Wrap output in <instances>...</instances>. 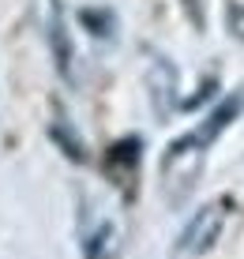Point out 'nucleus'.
<instances>
[{
	"mask_svg": "<svg viewBox=\"0 0 244 259\" xmlns=\"http://www.w3.org/2000/svg\"><path fill=\"white\" fill-rule=\"evenodd\" d=\"M211 136L203 128L188 132V136L173 139L161 154V192L173 203H180L184 195H192V188L199 184L203 165H207V147H211Z\"/></svg>",
	"mask_w": 244,
	"mask_h": 259,
	"instance_id": "f257e3e1",
	"label": "nucleus"
},
{
	"mask_svg": "<svg viewBox=\"0 0 244 259\" xmlns=\"http://www.w3.org/2000/svg\"><path fill=\"white\" fill-rule=\"evenodd\" d=\"M229 214H233V199H229V195H218V199L203 203V207L188 218V226L180 229V237H177V255H180V259L207 255V252L222 240Z\"/></svg>",
	"mask_w": 244,
	"mask_h": 259,
	"instance_id": "f03ea898",
	"label": "nucleus"
},
{
	"mask_svg": "<svg viewBox=\"0 0 244 259\" xmlns=\"http://www.w3.org/2000/svg\"><path fill=\"white\" fill-rule=\"evenodd\" d=\"M83 259H124V240L113 222L94 226L83 240Z\"/></svg>",
	"mask_w": 244,
	"mask_h": 259,
	"instance_id": "7ed1b4c3",
	"label": "nucleus"
},
{
	"mask_svg": "<svg viewBox=\"0 0 244 259\" xmlns=\"http://www.w3.org/2000/svg\"><path fill=\"white\" fill-rule=\"evenodd\" d=\"M173 94H177V71L166 60H154L150 64V98H154L158 117H166V102L161 98H169V105H173Z\"/></svg>",
	"mask_w": 244,
	"mask_h": 259,
	"instance_id": "20e7f679",
	"label": "nucleus"
},
{
	"mask_svg": "<svg viewBox=\"0 0 244 259\" xmlns=\"http://www.w3.org/2000/svg\"><path fill=\"white\" fill-rule=\"evenodd\" d=\"M225 23H229V34H233V38L244 41V4L229 0V4H225Z\"/></svg>",
	"mask_w": 244,
	"mask_h": 259,
	"instance_id": "39448f33",
	"label": "nucleus"
},
{
	"mask_svg": "<svg viewBox=\"0 0 244 259\" xmlns=\"http://www.w3.org/2000/svg\"><path fill=\"white\" fill-rule=\"evenodd\" d=\"M184 8H188V15H192V23L203 26V8H199V0H184Z\"/></svg>",
	"mask_w": 244,
	"mask_h": 259,
	"instance_id": "423d86ee",
	"label": "nucleus"
}]
</instances>
